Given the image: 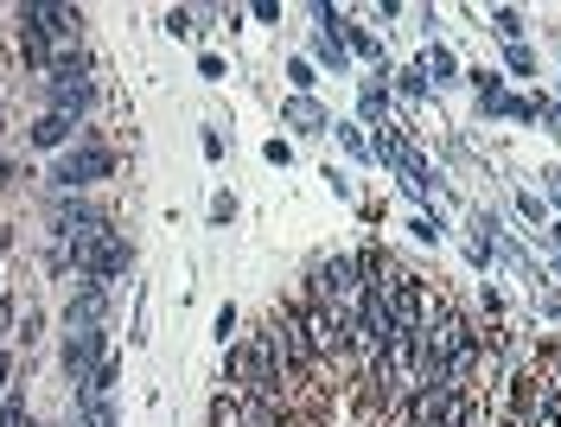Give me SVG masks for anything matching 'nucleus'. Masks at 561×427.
Segmentation results:
<instances>
[{
  "label": "nucleus",
  "instance_id": "f257e3e1",
  "mask_svg": "<svg viewBox=\"0 0 561 427\" xmlns=\"http://www.w3.org/2000/svg\"><path fill=\"white\" fill-rule=\"evenodd\" d=\"M70 262L83 268V281H115L135 268V250L115 230H96V236H70Z\"/></svg>",
  "mask_w": 561,
  "mask_h": 427
},
{
  "label": "nucleus",
  "instance_id": "f03ea898",
  "mask_svg": "<svg viewBox=\"0 0 561 427\" xmlns=\"http://www.w3.org/2000/svg\"><path fill=\"white\" fill-rule=\"evenodd\" d=\"M377 300L389 307V320H396V332H421V325L434 320V300H427V281H421V275H409V268H402V275L389 281V293H377Z\"/></svg>",
  "mask_w": 561,
  "mask_h": 427
},
{
  "label": "nucleus",
  "instance_id": "7ed1b4c3",
  "mask_svg": "<svg viewBox=\"0 0 561 427\" xmlns=\"http://www.w3.org/2000/svg\"><path fill=\"white\" fill-rule=\"evenodd\" d=\"M115 173V147L103 141H83V147H70L65 160L51 166V178H58V192H77V185H96V178Z\"/></svg>",
  "mask_w": 561,
  "mask_h": 427
},
{
  "label": "nucleus",
  "instance_id": "20e7f679",
  "mask_svg": "<svg viewBox=\"0 0 561 427\" xmlns=\"http://www.w3.org/2000/svg\"><path fill=\"white\" fill-rule=\"evenodd\" d=\"M294 320H300V332H307V345H313V357H339L345 351V320L332 313V307H294Z\"/></svg>",
  "mask_w": 561,
  "mask_h": 427
},
{
  "label": "nucleus",
  "instance_id": "39448f33",
  "mask_svg": "<svg viewBox=\"0 0 561 427\" xmlns=\"http://www.w3.org/2000/svg\"><path fill=\"white\" fill-rule=\"evenodd\" d=\"M103 351H108L103 325H77V332L65 338V370L77 377V383H90V377H96V363H103Z\"/></svg>",
  "mask_w": 561,
  "mask_h": 427
},
{
  "label": "nucleus",
  "instance_id": "423d86ee",
  "mask_svg": "<svg viewBox=\"0 0 561 427\" xmlns=\"http://www.w3.org/2000/svg\"><path fill=\"white\" fill-rule=\"evenodd\" d=\"M70 325H103L108 320V281H77V293L65 300Z\"/></svg>",
  "mask_w": 561,
  "mask_h": 427
},
{
  "label": "nucleus",
  "instance_id": "0eeeda50",
  "mask_svg": "<svg viewBox=\"0 0 561 427\" xmlns=\"http://www.w3.org/2000/svg\"><path fill=\"white\" fill-rule=\"evenodd\" d=\"M20 13H26V20H38V26L51 33V45H70V38H77V26H83V20H77V7H45V0H20Z\"/></svg>",
  "mask_w": 561,
  "mask_h": 427
},
{
  "label": "nucleus",
  "instance_id": "6e6552de",
  "mask_svg": "<svg viewBox=\"0 0 561 427\" xmlns=\"http://www.w3.org/2000/svg\"><path fill=\"white\" fill-rule=\"evenodd\" d=\"M20 58H26L33 71H45V65H58V51H51V33H45L38 20H26V13H20Z\"/></svg>",
  "mask_w": 561,
  "mask_h": 427
},
{
  "label": "nucleus",
  "instance_id": "1a4fd4ad",
  "mask_svg": "<svg viewBox=\"0 0 561 427\" xmlns=\"http://www.w3.org/2000/svg\"><path fill=\"white\" fill-rule=\"evenodd\" d=\"M70 135H77V122H70V115H58V108H45V115L33 122V147H65Z\"/></svg>",
  "mask_w": 561,
  "mask_h": 427
},
{
  "label": "nucleus",
  "instance_id": "9d476101",
  "mask_svg": "<svg viewBox=\"0 0 561 427\" xmlns=\"http://www.w3.org/2000/svg\"><path fill=\"white\" fill-rule=\"evenodd\" d=\"M210 427H243V395L224 390L217 402H210Z\"/></svg>",
  "mask_w": 561,
  "mask_h": 427
},
{
  "label": "nucleus",
  "instance_id": "9b49d317",
  "mask_svg": "<svg viewBox=\"0 0 561 427\" xmlns=\"http://www.w3.org/2000/svg\"><path fill=\"white\" fill-rule=\"evenodd\" d=\"M287 122H294L300 135H319V128H325V115H319V108L307 103V96H300V103H287Z\"/></svg>",
  "mask_w": 561,
  "mask_h": 427
},
{
  "label": "nucleus",
  "instance_id": "f8f14e48",
  "mask_svg": "<svg viewBox=\"0 0 561 427\" xmlns=\"http://www.w3.org/2000/svg\"><path fill=\"white\" fill-rule=\"evenodd\" d=\"M491 26H497V33L511 38V45H517V38H524V20H517V13H511V7H497V13H491Z\"/></svg>",
  "mask_w": 561,
  "mask_h": 427
},
{
  "label": "nucleus",
  "instance_id": "ddd939ff",
  "mask_svg": "<svg viewBox=\"0 0 561 427\" xmlns=\"http://www.w3.org/2000/svg\"><path fill=\"white\" fill-rule=\"evenodd\" d=\"M0 427H33V415H26V402H0Z\"/></svg>",
  "mask_w": 561,
  "mask_h": 427
},
{
  "label": "nucleus",
  "instance_id": "4468645a",
  "mask_svg": "<svg viewBox=\"0 0 561 427\" xmlns=\"http://www.w3.org/2000/svg\"><path fill=\"white\" fill-rule=\"evenodd\" d=\"M313 51H319V58H325V65H332V71H339V65H345V45H339V38H332V33L319 38Z\"/></svg>",
  "mask_w": 561,
  "mask_h": 427
},
{
  "label": "nucleus",
  "instance_id": "2eb2a0df",
  "mask_svg": "<svg viewBox=\"0 0 561 427\" xmlns=\"http://www.w3.org/2000/svg\"><path fill=\"white\" fill-rule=\"evenodd\" d=\"M427 71H434V77H454V58H447V51L434 45V51H427Z\"/></svg>",
  "mask_w": 561,
  "mask_h": 427
},
{
  "label": "nucleus",
  "instance_id": "dca6fc26",
  "mask_svg": "<svg viewBox=\"0 0 561 427\" xmlns=\"http://www.w3.org/2000/svg\"><path fill=\"white\" fill-rule=\"evenodd\" d=\"M217 338H224V345L237 338V307H224V313H217Z\"/></svg>",
  "mask_w": 561,
  "mask_h": 427
},
{
  "label": "nucleus",
  "instance_id": "f3484780",
  "mask_svg": "<svg viewBox=\"0 0 561 427\" xmlns=\"http://www.w3.org/2000/svg\"><path fill=\"white\" fill-rule=\"evenodd\" d=\"M7 370H13V357L0 351V390H7Z\"/></svg>",
  "mask_w": 561,
  "mask_h": 427
}]
</instances>
